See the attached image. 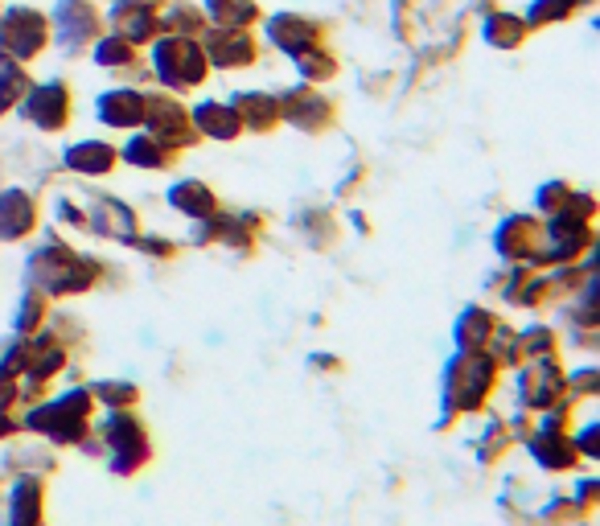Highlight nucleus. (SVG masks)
Here are the masks:
<instances>
[{"label":"nucleus","instance_id":"obj_1","mask_svg":"<svg viewBox=\"0 0 600 526\" xmlns=\"http://www.w3.org/2000/svg\"><path fill=\"white\" fill-rule=\"evenodd\" d=\"M86 411H91V395L86 390H70L62 399H54L46 408H37L30 416V428L34 432H46L54 441H83L86 432Z\"/></svg>","mask_w":600,"mask_h":526},{"label":"nucleus","instance_id":"obj_2","mask_svg":"<svg viewBox=\"0 0 600 526\" xmlns=\"http://www.w3.org/2000/svg\"><path fill=\"white\" fill-rule=\"evenodd\" d=\"M494 362L478 354H464L448 366V404L457 411H473L485 404V395L494 387Z\"/></svg>","mask_w":600,"mask_h":526},{"label":"nucleus","instance_id":"obj_3","mask_svg":"<svg viewBox=\"0 0 600 526\" xmlns=\"http://www.w3.org/2000/svg\"><path fill=\"white\" fill-rule=\"evenodd\" d=\"M107 444L116 453V469L120 474H132L149 460V436H144V424L132 420V416H111L104 428Z\"/></svg>","mask_w":600,"mask_h":526},{"label":"nucleus","instance_id":"obj_4","mask_svg":"<svg viewBox=\"0 0 600 526\" xmlns=\"http://www.w3.org/2000/svg\"><path fill=\"white\" fill-rule=\"evenodd\" d=\"M518 395L531 408H551L564 395V374L551 366V358H539L531 371H522V378H518Z\"/></svg>","mask_w":600,"mask_h":526},{"label":"nucleus","instance_id":"obj_5","mask_svg":"<svg viewBox=\"0 0 600 526\" xmlns=\"http://www.w3.org/2000/svg\"><path fill=\"white\" fill-rule=\"evenodd\" d=\"M531 448L548 469H567V465H576V444H572V436H567L555 420L539 428V436L531 441Z\"/></svg>","mask_w":600,"mask_h":526},{"label":"nucleus","instance_id":"obj_6","mask_svg":"<svg viewBox=\"0 0 600 526\" xmlns=\"http://www.w3.org/2000/svg\"><path fill=\"white\" fill-rule=\"evenodd\" d=\"M9 526H42V486L37 481H21L17 490H13Z\"/></svg>","mask_w":600,"mask_h":526},{"label":"nucleus","instance_id":"obj_7","mask_svg":"<svg viewBox=\"0 0 600 526\" xmlns=\"http://www.w3.org/2000/svg\"><path fill=\"white\" fill-rule=\"evenodd\" d=\"M490 325H494V322H490L481 308L464 313V322H461V346H464V350H481V346L490 341V334H494Z\"/></svg>","mask_w":600,"mask_h":526},{"label":"nucleus","instance_id":"obj_8","mask_svg":"<svg viewBox=\"0 0 600 526\" xmlns=\"http://www.w3.org/2000/svg\"><path fill=\"white\" fill-rule=\"evenodd\" d=\"M95 395L107 399L111 408H132V404H137V387H132V383H99Z\"/></svg>","mask_w":600,"mask_h":526},{"label":"nucleus","instance_id":"obj_9","mask_svg":"<svg viewBox=\"0 0 600 526\" xmlns=\"http://www.w3.org/2000/svg\"><path fill=\"white\" fill-rule=\"evenodd\" d=\"M506 441H510V436H506V428L494 424V432H490V441H481V460H494V453H497V448H502Z\"/></svg>","mask_w":600,"mask_h":526},{"label":"nucleus","instance_id":"obj_10","mask_svg":"<svg viewBox=\"0 0 600 526\" xmlns=\"http://www.w3.org/2000/svg\"><path fill=\"white\" fill-rule=\"evenodd\" d=\"M37 317H42V305H25V313H21V329H25V334H30V329H34L37 325Z\"/></svg>","mask_w":600,"mask_h":526},{"label":"nucleus","instance_id":"obj_11","mask_svg":"<svg viewBox=\"0 0 600 526\" xmlns=\"http://www.w3.org/2000/svg\"><path fill=\"white\" fill-rule=\"evenodd\" d=\"M13 428H17V424H13V416H9V411L0 408V436H9V432H13Z\"/></svg>","mask_w":600,"mask_h":526}]
</instances>
